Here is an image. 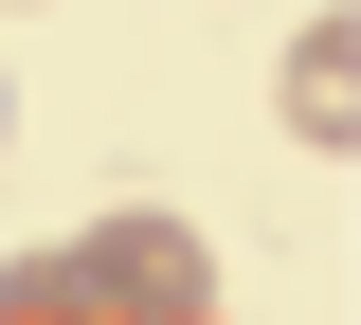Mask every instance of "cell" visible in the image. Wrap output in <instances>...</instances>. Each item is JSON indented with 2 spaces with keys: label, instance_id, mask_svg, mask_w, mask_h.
Segmentation results:
<instances>
[{
  "label": "cell",
  "instance_id": "7a4b0ae2",
  "mask_svg": "<svg viewBox=\"0 0 361 325\" xmlns=\"http://www.w3.org/2000/svg\"><path fill=\"white\" fill-rule=\"evenodd\" d=\"M271 109H289V127H307L325 163L361 145V18H343V0H325L307 37H289V73H271Z\"/></svg>",
  "mask_w": 361,
  "mask_h": 325
},
{
  "label": "cell",
  "instance_id": "6da1fadb",
  "mask_svg": "<svg viewBox=\"0 0 361 325\" xmlns=\"http://www.w3.org/2000/svg\"><path fill=\"white\" fill-rule=\"evenodd\" d=\"M0 325H217V253H199V217H163V199H109V217H73L54 253H18Z\"/></svg>",
  "mask_w": 361,
  "mask_h": 325
}]
</instances>
